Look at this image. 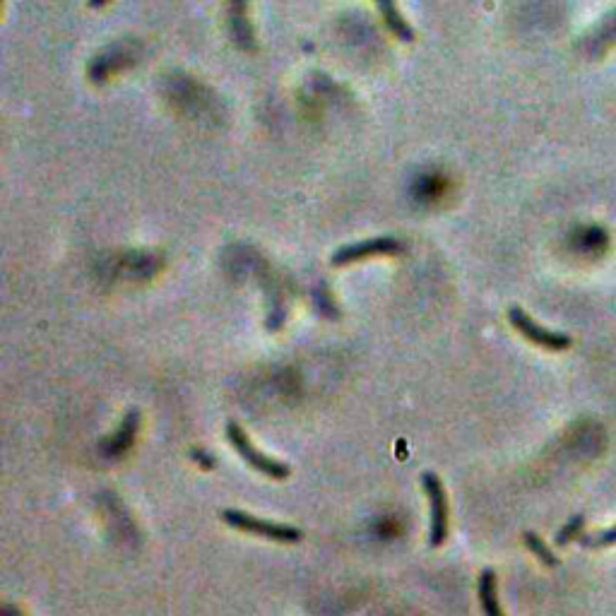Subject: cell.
Listing matches in <instances>:
<instances>
[{"label":"cell","instance_id":"obj_1","mask_svg":"<svg viewBox=\"0 0 616 616\" xmlns=\"http://www.w3.org/2000/svg\"><path fill=\"white\" fill-rule=\"evenodd\" d=\"M222 520L236 530L248 532V535H256L263 539H270V542L277 544H299L304 539V532L294 525H284V523H272V520L256 518V515L236 511V508H227L222 511Z\"/></svg>","mask_w":616,"mask_h":616},{"label":"cell","instance_id":"obj_2","mask_svg":"<svg viewBox=\"0 0 616 616\" xmlns=\"http://www.w3.org/2000/svg\"><path fill=\"white\" fill-rule=\"evenodd\" d=\"M227 438H229L231 448H234L236 453H239L241 458H244L248 465L253 467V470H258L260 475L275 479V482H282V479H287L289 475H292V470H289L287 462L270 458V455H265L263 450H258L256 446H253L251 438H248L244 429H241V424L229 422L227 424Z\"/></svg>","mask_w":616,"mask_h":616},{"label":"cell","instance_id":"obj_3","mask_svg":"<svg viewBox=\"0 0 616 616\" xmlns=\"http://www.w3.org/2000/svg\"><path fill=\"white\" fill-rule=\"evenodd\" d=\"M422 489L431 506L429 539L434 547H441V544L448 539V527H450V506H448L446 487H443L441 477H438L436 472H424Z\"/></svg>","mask_w":616,"mask_h":616},{"label":"cell","instance_id":"obj_4","mask_svg":"<svg viewBox=\"0 0 616 616\" xmlns=\"http://www.w3.org/2000/svg\"><path fill=\"white\" fill-rule=\"evenodd\" d=\"M508 321H511L513 328L518 330L527 342H532V345L542 349H549V352H564V349L573 345V340L566 333H556V330L542 328V325L532 321L520 306L508 308Z\"/></svg>","mask_w":616,"mask_h":616},{"label":"cell","instance_id":"obj_5","mask_svg":"<svg viewBox=\"0 0 616 616\" xmlns=\"http://www.w3.org/2000/svg\"><path fill=\"white\" fill-rule=\"evenodd\" d=\"M398 253H402V244L395 239V236H376V239L359 241V244L337 248V251L333 253V258H330V263H333L335 268H345V265L359 263V260H364V258L398 256Z\"/></svg>","mask_w":616,"mask_h":616},{"label":"cell","instance_id":"obj_6","mask_svg":"<svg viewBox=\"0 0 616 616\" xmlns=\"http://www.w3.org/2000/svg\"><path fill=\"white\" fill-rule=\"evenodd\" d=\"M227 20H229V34L234 44L241 51L253 53L256 46V32H253L251 20H248V0H229L227 3Z\"/></svg>","mask_w":616,"mask_h":616},{"label":"cell","instance_id":"obj_7","mask_svg":"<svg viewBox=\"0 0 616 616\" xmlns=\"http://www.w3.org/2000/svg\"><path fill=\"white\" fill-rule=\"evenodd\" d=\"M138 426H140V412L138 410H130L126 414V419H123L121 426L104 441V453L106 455H123L126 450L135 443V434H138Z\"/></svg>","mask_w":616,"mask_h":616},{"label":"cell","instance_id":"obj_8","mask_svg":"<svg viewBox=\"0 0 616 616\" xmlns=\"http://www.w3.org/2000/svg\"><path fill=\"white\" fill-rule=\"evenodd\" d=\"M378 5V13H381L385 27H388V32L393 34L395 39L407 41V44H412L414 41V29L410 22L402 17V13L398 10V3L395 0H376Z\"/></svg>","mask_w":616,"mask_h":616},{"label":"cell","instance_id":"obj_9","mask_svg":"<svg viewBox=\"0 0 616 616\" xmlns=\"http://www.w3.org/2000/svg\"><path fill=\"white\" fill-rule=\"evenodd\" d=\"M477 595L484 616H506L499 602V590H496V573L491 571V568H484V571L479 573Z\"/></svg>","mask_w":616,"mask_h":616},{"label":"cell","instance_id":"obj_10","mask_svg":"<svg viewBox=\"0 0 616 616\" xmlns=\"http://www.w3.org/2000/svg\"><path fill=\"white\" fill-rule=\"evenodd\" d=\"M446 191H448V181L446 176L441 174H424L422 179L417 181V186H414V195H417L419 200H424V203L438 200Z\"/></svg>","mask_w":616,"mask_h":616},{"label":"cell","instance_id":"obj_11","mask_svg":"<svg viewBox=\"0 0 616 616\" xmlns=\"http://www.w3.org/2000/svg\"><path fill=\"white\" fill-rule=\"evenodd\" d=\"M523 542H525V547L530 549V552L535 554L544 566H559V559H556L552 549L547 547V542H544V539L539 537L537 532H525Z\"/></svg>","mask_w":616,"mask_h":616},{"label":"cell","instance_id":"obj_12","mask_svg":"<svg viewBox=\"0 0 616 616\" xmlns=\"http://www.w3.org/2000/svg\"><path fill=\"white\" fill-rule=\"evenodd\" d=\"M585 527V515H573L568 523L561 527L559 532H556V539L554 542L559 544V547H566L568 542H576V539H580V532H583Z\"/></svg>","mask_w":616,"mask_h":616},{"label":"cell","instance_id":"obj_13","mask_svg":"<svg viewBox=\"0 0 616 616\" xmlns=\"http://www.w3.org/2000/svg\"><path fill=\"white\" fill-rule=\"evenodd\" d=\"M585 549H604V547H614L616 544V525L609 527V530L597 532V535H580L578 539Z\"/></svg>","mask_w":616,"mask_h":616},{"label":"cell","instance_id":"obj_14","mask_svg":"<svg viewBox=\"0 0 616 616\" xmlns=\"http://www.w3.org/2000/svg\"><path fill=\"white\" fill-rule=\"evenodd\" d=\"M316 304H318V308H321V313H325V316L337 318L335 304H333V301H330V292L325 287L316 289Z\"/></svg>","mask_w":616,"mask_h":616},{"label":"cell","instance_id":"obj_15","mask_svg":"<svg viewBox=\"0 0 616 616\" xmlns=\"http://www.w3.org/2000/svg\"><path fill=\"white\" fill-rule=\"evenodd\" d=\"M193 460H200V465H203L205 470H212V467H215V458L203 453V450H193Z\"/></svg>","mask_w":616,"mask_h":616},{"label":"cell","instance_id":"obj_16","mask_svg":"<svg viewBox=\"0 0 616 616\" xmlns=\"http://www.w3.org/2000/svg\"><path fill=\"white\" fill-rule=\"evenodd\" d=\"M87 5L90 8H104V5H109V0H87Z\"/></svg>","mask_w":616,"mask_h":616}]
</instances>
